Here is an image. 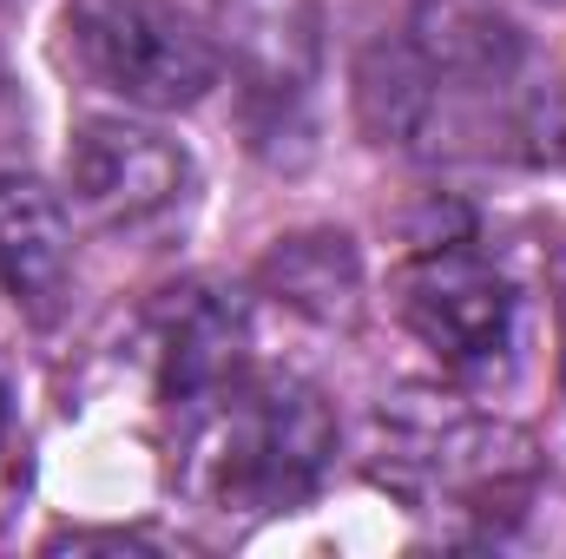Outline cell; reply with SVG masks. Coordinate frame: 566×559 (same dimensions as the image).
Listing matches in <instances>:
<instances>
[{"instance_id":"1","label":"cell","mask_w":566,"mask_h":559,"mask_svg":"<svg viewBox=\"0 0 566 559\" xmlns=\"http://www.w3.org/2000/svg\"><path fill=\"white\" fill-rule=\"evenodd\" d=\"M329 454H336V415L310 382L238 376L218 402L198 409L191 481L218 507L277 514V507H296L316 494Z\"/></svg>"},{"instance_id":"2","label":"cell","mask_w":566,"mask_h":559,"mask_svg":"<svg viewBox=\"0 0 566 559\" xmlns=\"http://www.w3.org/2000/svg\"><path fill=\"white\" fill-rule=\"evenodd\" d=\"M66 46L80 73L126 106L185 113L218 86V40L198 33L171 0H66Z\"/></svg>"},{"instance_id":"3","label":"cell","mask_w":566,"mask_h":559,"mask_svg":"<svg viewBox=\"0 0 566 559\" xmlns=\"http://www.w3.org/2000/svg\"><path fill=\"white\" fill-rule=\"evenodd\" d=\"M66 178H73V204L119 238L171 231L198 198L191 151L139 119H86L66 151Z\"/></svg>"},{"instance_id":"4","label":"cell","mask_w":566,"mask_h":559,"mask_svg":"<svg viewBox=\"0 0 566 559\" xmlns=\"http://www.w3.org/2000/svg\"><path fill=\"white\" fill-rule=\"evenodd\" d=\"M402 323L454 376H494L514 349V283L468 244H434L402 271Z\"/></svg>"},{"instance_id":"5","label":"cell","mask_w":566,"mask_h":559,"mask_svg":"<svg viewBox=\"0 0 566 559\" xmlns=\"http://www.w3.org/2000/svg\"><path fill=\"white\" fill-rule=\"evenodd\" d=\"M218 60H231L244 106L283 119L310 99L323 73V7L316 0H211Z\"/></svg>"},{"instance_id":"6","label":"cell","mask_w":566,"mask_h":559,"mask_svg":"<svg viewBox=\"0 0 566 559\" xmlns=\"http://www.w3.org/2000/svg\"><path fill=\"white\" fill-rule=\"evenodd\" d=\"M158 362H165V395L178 409L198 415L205 402H218L244 376V316H238V303H224L205 283L171 289V303L158 316Z\"/></svg>"},{"instance_id":"7","label":"cell","mask_w":566,"mask_h":559,"mask_svg":"<svg viewBox=\"0 0 566 559\" xmlns=\"http://www.w3.org/2000/svg\"><path fill=\"white\" fill-rule=\"evenodd\" d=\"M73 283V224L66 204L33 178H0V289L13 309L46 323Z\"/></svg>"},{"instance_id":"8","label":"cell","mask_w":566,"mask_h":559,"mask_svg":"<svg viewBox=\"0 0 566 559\" xmlns=\"http://www.w3.org/2000/svg\"><path fill=\"white\" fill-rule=\"evenodd\" d=\"M409 46L441 86H501L521 66V33L488 0H422Z\"/></svg>"},{"instance_id":"9","label":"cell","mask_w":566,"mask_h":559,"mask_svg":"<svg viewBox=\"0 0 566 559\" xmlns=\"http://www.w3.org/2000/svg\"><path fill=\"white\" fill-rule=\"evenodd\" d=\"M441 80L409 40H376L356 66V113L376 145H422L441 113Z\"/></svg>"},{"instance_id":"10","label":"cell","mask_w":566,"mask_h":559,"mask_svg":"<svg viewBox=\"0 0 566 559\" xmlns=\"http://www.w3.org/2000/svg\"><path fill=\"white\" fill-rule=\"evenodd\" d=\"M264 289L310 323H349L363 303V264L343 231H296L264 257Z\"/></svg>"},{"instance_id":"11","label":"cell","mask_w":566,"mask_h":559,"mask_svg":"<svg viewBox=\"0 0 566 559\" xmlns=\"http://www.w3.org/2000/svg\"><path fill=\"white\" fill-rule=\"evenodd\" d=\"M13 119H20V99H13V80L0 73V133H13Z\"/></svg>"},{"instance_id":"12","label":"cell","mask_w":566,"mask_h":559,"mask_svg":"<svg viewBox=\"0 0 566 559\" xmlns=\"http://www.w3.org/2000/svg\"><path fill=\"white\" fill-rule=\"evenodd\" d=\"M0 434H7V395H0Z\"/></svg>"},{"instance_id":"13","label":"cell","mask_w":566,"mask_h":559,"mask_svg":"<svg viewBox=\"0 0 566 559\" xmlns=\"http://www.w3.org/2000/svg\"><path fill=\"white\" fill-rule=\"evenodd\" d=\"M0 7H7V0H0Z\"/></svg>"}]
</instances>
